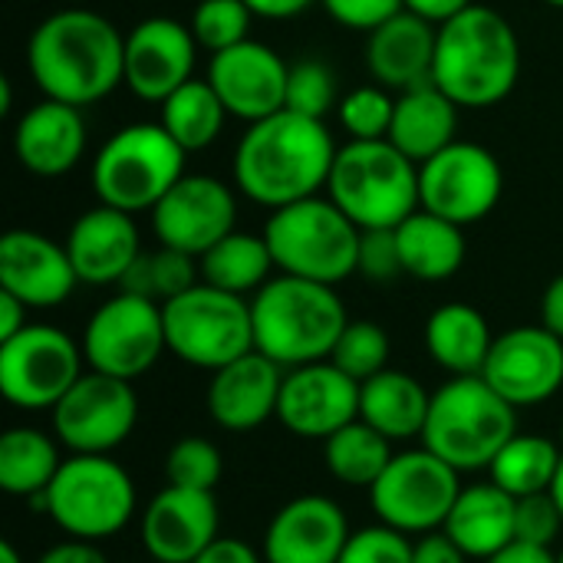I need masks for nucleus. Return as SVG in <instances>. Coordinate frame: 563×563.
Masks as SVG:
<instances>
[{"label": "nucleus", "instance_id": "44", "mask_svg": "<svg viewBox=\"0 0 563 563\" xmlns=\"http://www.w3.org/2000/svg\"><path fill=\"white\" fill-rule=\"evenodd\" d=\"M340 563H412V541L389 525L360 528L350 534Z\"/></svg>", "mask_w": 563, "mask_h": 563}, {"label": "nucleus", "instance_id": "49", "mask_svg": "<svg viewBox=\"0 0 563 563\" xmlns=\"http://www.w3.org/2000/svg\"><path fill=\"white\" fill-rule=\"evenodd\" d=\"M191 563H264V558L241 538H218Z\"/></svg>", "mask_w": 563, "mask_h": 563}, {"label": "nucleus", "instance_id": "61", "mask_svg": "<svg viewBox=\"0 0 563 563\" xmlns=\"http://www.w3.org/2000/svg\"><path fill=\"white\" fill-rule=\"evenodd\" d=\"M561 445H563V426H561Z\"/></svg>", "mask_w": 563, "mask_h": 563}, {"label": "nucleus", "instance_id": "51", "mask_svg": "<svg viewBox=\"0 0 563 563\" xmlns=\"http://www.w3.org/2000/svg\"><path fill=\"white\" fill-rule=\"evenodd\" d=\"M402 3H406L409 13H416V16H422V20H429L435 26H442L452 16L465 13L475 0H402Z\"/></svg>", "mask_w": 563, "mask_h": 563}, {"label": "nucleus", "instance_id": "8", "mask_svg": "<svg viewBox=\"0 0 563 563\" xmlns=\"http://www.w3.org/2000/svg\"><path fill=\"white\" fill-rule=\"evenodd\" d=\"M185 148L162 122H132L112 132L89 168L99 205L139 214L152 211L185 175Z\"/></svg>", "mask_w": 563, "mask_h": 563}, {"label": "nucleus", "instance_id": "26", "mask_svg": "<svg viewBox=\"0 0 563 563\" xmlns=\"http://www.w3.org/2000/svg\"><path fill=\"white\" fill-rule=\"evenodd\" d=\"M13 155L16 162L40 175L59 178L79 165L86 155V119L79 106L59 99H40L13 125Z\"/></svg>", "mask_w": 563, "mask_h": 563}, {"label": "nucleus", "instance_id": "15", "mask_svg": "<svg viewBox=\"0 0 563 563\" xmlns=\"http://www.w3.org/2000/svg\"><path fill=\"white\" fill-rule=\"evenodd\" d=\"M505 191L501 162L478 142H452L419 165V201L426 211L455 221H485Z\"/></svg>", "mask_w": 563, "mask_h": 563}, {"label": "nucleus", "instance_id": "30", "mask_svg": "<svg viewBox=\"0 0 563 563\" xmlns=\"http://www.w3.org/2000/svg\"><path fill=\"white\" fill-rule=\"evenodd\" d=\"M432 409V393L402 369H383L360 383V419L383 432L389 442L422 439Z\"/></svg>", "mask_w": 563, "mask_h": 563}, {"label": "nucleus", "instance_id": "10", "mask_svg": "<svg viewBox=\"0 0 563 563\" xmlns=\"http://www.w3.org/2000/svg\"><path fill=\"white\" fill-rule=\"evenodd\" d=\"M165 343L175 360L195 369H221L254 350L251 300L198 280L162 303Z\"/></svg>", "mask_w": 563, "mask_h": 563}, {"label": "nucleus", "instance_id": "27", "mask_svg": "<svg viewBox=\"0 0 563 563\" xmlns=\"http://www.w3.org/2000/svg\"><path fill=\"white\" fill-rule=\"evenodd\" d=\"M435 40H439L435 23L409 10H399L396 16H389L386 23L366 33V46H363L366 69L379 86L393 92H406L432 79Z\"/></svg>", "mask_w": 563, "mask_h": 563}, {"label": "nucleus", "instance_id": "25", "mask_svg": "<svg viewBox=\"0 0 563 563\" xmlns=\"http://www.w3.org/2000/svg\"><path fill=\"white\" fill-rule=\"evenodd\" d=\"M63 244L79 274V284L89 287H109V284L119 287L129 267L142 254V234L135 214L109 205H96L82 211L69 224Z\"/></svg>", "mask_w": 563, "mask_h": 563}, {"label": "nucleus", "instance_id": "36", "mask_svg": "<svg viewBox=\"0 0 563 563\" xmlns=\"http://www.w3.org/2000/svg\"><path fill=\"white\" fill-rule=\"evenodd\" d=\"M393 445L396 442H389L383 432H376L373 426L356 419L323 442V462H327V472L340 485L369 492L379 482V475L386 472V465L393 462V455H396Z\"/></svg>", "mask_w": 563, "mask_h": 563}, {"label": "nucleus", "instance_id": "34", "mask_svg": "<svg viewBox=\"0 0 563 563\" xmlns=\"http://www.w3.org/2000/svg\"><path fill=\"white\" fill-rule=\"evenodd\" d=\"M198 267L205 284L238 297L257 294L277 271L264 234L247 231H231L228 238H221L211 251L198 257Z\"/></svg>", "mask_w": 563, "mask_h": 563}, {"label": "nucleus", "instance_id": "42", "mask_svg": "<svg viewBox=\"0 0 563 563\" xmlns=\"http://www.w3.org/2000/svg\"><path fill=\"white\" fill-rule=\"evenodd\" d=\"M224 459L214 442L208 439H178L168 455H165V482L175 488H198V492H214L221 482Z\"/></svg>", "mask_w": 563, "mask_h": 563}, {"label": "nucleus", "instance_id": "37", "mask_svg": "<svg viewBox=\"0 0 563 563\" xmlns=\"http://www.w3.org/2000/svg\"><path fill=\"white\" fill-rule=\"evenodd\" d=\"M563 452L548 435H525L518 432L492 462L488 475L498 488H505L511 498H531L551 492Z\"/></svg>", "mask_w": 563, "mask_h": 563}, {"label": "nucleus", "instance_id": "32", "mask_svg": "<svg viewBox=\"0 0 563 563\" xmlns=\"http://www.w3.org/2000/svg\"><path fill=\"white\" fill-rule=\"evenodd\" d=\"M396 238H399L402 271L416 280H426V284H439V280L455 277L465 264V254H468L462 224L445 221L426 208L409 214L396 228Z\"/></svg>", "mask_w": 563, "mask_h": 563}, {"label": "nucleus", "instance_id": "31", "mask_svg": "<svg viewBox=\"0 0 563 563\" xmlns=\"http://www.w3.org/2000/svg\"><path fill=\"white\" fill-rule=\"evenodd\" d=\"M492 343V327L472 303H442L426 320V350L449 376H482Z\"/></svg>", "mask_w": 563, "mask_h": 563}, {"label": "nucleus", "instance_id": "21", "mask_svg": "<svg viewBox=\"0 0 563 563\" xmlns=\"http://www.w3.org/2000/svg\"><path fill=\"white\" fill-rule=\"evenodd\" d=\"M221 515L214 492L162 488L139 518V538L155 563H191L211 541H218Z\"/></svg>", "mask_w": 563, "mask_h": 563}, {"label": "nucleus", "instance_id": "41", "mask_svg": "<svg viewBox=\"0 0 563 563\" xmlns=\"http://www.w3.org/2000/svg\"><path fill=\"white\" fill-rule=\"evenodd\" d=\"M254 10L244 0H201L188 20L195 40L208 53H221L251 40Z\"/></svg>", "mask_w": 563, "mask_h": 563}, {"label": "nucleus", "instance_id": "22", "mask_svg": "<svg viewBox=\"0 0 563 563\" xmlns=\"http://www.w3.org/2000/svg\"><path fill=\"white\" fill-rule=\"evenodd\" d=\"M76 284L79 274L66 244L30 228H13L0 238V290L13 294L30 310L66 303Z\"/></svg>", "mask_w": 563, "mask_h": 563}, {"label": "nucleus", "instance_id": "54", "mask_svg": "<svg viewBox=\"0 0 563 563\" xmlns=\"http://www.w3.org/2000/svg\"><path fill=\"white\" fill-rule=\"evenodd\" d=\"M541 323L563 340V274H558L541 297Z\"/></svg>", "mask_w": 563, "mask_h": 563}, {"label": "nucleus", "instance_id": "17", "mask_svg": "<svg viewBox=\"0 0 563 563\" xmlns=\"http://www.w3.org/2000/svg\"><path fill=\"white\" fill-rule=\"evenodd\" d=\"M482 376L515 409L541 406L563 389V340L544 323L505 330L495 336Z\"/></svg>", "mask_w": 563, "mask_h": 563}, {"label": "nucleus", "instance_id": "20", "mask_svg": "<svg viewBox=\"0 0 563 563\" xmlns=\"http://www.w3.org/2000/svg\"><path fill=\"white\" fill-rule=\"evenodd\" d=\"M198 40L175 16H145L125 33V89L142 102H165L195 79Z\"/></svg>", "mask_w": 563, "mask_h": 563}, {"label": "nucleus", "instance_id": "33", "mask_svg": "<svg viewBox=\"0 0 563 563\" xmlns=\"http://www.w3.org/2000/svg\"><path fill=\"white\" fill-rule=\"evenodd\" d=\"M63 462L59 439L33 426H13L0 435V488L10 498H40Z\"/></svg>", "mask_w": 563, "mask_h": 563}, {"label": "nucleus", "instance_id": "13", "mask_svg": "<svg viewBox=\"0 0 563 563\" xmlns=\"http://www.w3.org/2000/svg\"><path fill=\"white\" fill-rule=\"evenodd\" d=\"M162 353H168L162 303L148 297L119 290L86 320L82 356L96 373L135 383L162 360Z\"/></svg>", "mask_w": 563, "mask_h": 563}, {"label": "nucleus", "instance_id": "5", "mask_svg": "<svg viewBox=\"0 0 563 563\" xmlns=\"http://www.w3.org/2000/svg\"><path fill=\"white\" fill-rule=\"evenodd\" d=\"M518 435V409L485 376H449L432 393L422 445L455 472H488L495 455Z\"/></svg>", "mask_w": 563, "mask_h": 563}, {"label": "nucleus", "instance_id": "38", "mask_svg": "<svg viewBox=\"0 0 563 563\" xmlns=\"http://www.w3.org/2000/svg\"><path fill=\"white\" fill-rule=\"evenodd\" d=\"M198 280H201L198 257L158 244L155 251H142L139 254V261L122 277L119 290L135 294V297H148L155 303H168L172 297L191 290Z\"/></svg>", "mask_w": 563, "mask_h": 563}, {"label": "nucleus", "instance_id": "19", "mask_svg": "<svg viewBox=\"0 0 563 563\" xmlns=\"http://www.w3.org/2000/svg\"><path fill=\"white\" fill-rule=\"evenodd\" d=\"M205 79L224 102L228 115L247 125L287 109L290 63L267 43L244 40L238 46L211 53Z\"/></svg>", "mask_w": 563, "mask_h": 563}, {"label": "nucleus", "instance_id": "40", "mask_svg": "<svg viewBox=\"0 0 563 563\" xmlns=\"http://www.w3.org/2000/svg\"><path fill=\"white\" fill-rule=\"evenodd\" d=\"M340 125L353 142H373V139H389L393 115H396V96L393 89L369 82L350 89L340 106H336Z\"/></svg>", "mask_w": 563, "mask_h": 563}, {"label": "nucleus", "instance_id": "35", "mask_svg": "<svg viewBox=\"0 0 563 563\" xmlns=\"http://www.w3.org/2000/svg\"><path fill=\"white\" fill-rule=\"evenodd\" d=\"M228 119L231 115L208 79H188L165 102H158V122L185 152L208 148Z\"/></svg>", "mask_w": 563, "mask_h": 563}, {"label": "nucleus", "instance_id": "29", "mask_svg": "<svg viewBox=\"0 0 563 563\" xmlns=\"http://www.w3.org/2000/svg\"><path fill=\"white\" fill-rule=\"evenodd\" d=\"M459 106L429 79L396 96V115L389 129V142L406 152L412 162H426L445 145L455 142Z\"/></svg>", "mask_w": 563, "mask_h": 563}, {"label": "nucleus", "instance_id": "24", "mask_svg": "<svg viewBox=\"0 0 563 563\" xmlns=\"http://www.w3.org/2000/svg\"><path fill=\"white\" fill-rule=\"evenodd\" d=\"M284 373V366L257 350L214 369L205 393L211 422L224 432H254L264 422L277 419Z\"/></svg>", "mask_w": 563, "mask_h": 563}, {"label": "nucleus", "instance_id": "60", "mask_svg": "<svg viewBox=\"0 0 563 563\" xmlns=\"http://www.w3.org/2000/svg\"><path fill=\"white\" fill-rule=\"evenodd\" d=\"M558 563H563V548H561V554H558Z\"/></svg>", "mask_w": 563, "mask_h": 563}, {"label": "nucleus", "instance_id": "50", "mask_svg": "<svg viewBox=\"0 0 563 563\" xmlns=\"http://www.w3.org/2000/svg\"><path fill=\"white\" fill-rule=\"evenodd\" d=\"M36 563H109L106 561V554L92 544V541H76V538H69V541H63V544H53V548H46Z\"/></svg>", "mask_w": 563, "mask_h": 563}, {"label": "nucleus", "instance_id": "6", "mask_svg": "<svg viewBox=\"0 0 563 563\" xmlns=\"http://www.w3.org/2000/svg\"><path fill=\"white\" fill-rule=\"evenodd\" d=\"M327 195L360 228H399L422 208L419 201V162L399 152L389 139L346 142L336 148Z\"/></svg>", "mask_w": 563, "mask_h": 563}, {"label": "nucleus", "instance_id": "14", "mask_svg": "<svg viewBox=\"0 0 563 563\" xmlns=\"http://www.w3.org/2000/svg\"><path fill=\"white\" fill-rule=\"evenodd\" d=\"M53 435L69 455H112L139 422V396L129 379L82 373L49 409Z\"/></svg>", "mask_w": 563, "mask_h": 563}, {"label": "nucleus", "instance_id": "59", "mask_svg": "<svg viewBox=\"0 0 563 563\" xmlns=\"http://www.w3.org/2000/svg\"><path fill=\"white\" fill-rule=\"evenodd\" d=\"M548 7H554V10H563V0H544Z\"/></svg>", "mask_w": 563, "mask_h": 563}, {"label": "nucleus", "instance_id": "52", "mask_svg": "<svg viewBox=\"0 0 563 563\" xmlns=\"http://www.w3.org/2000/svg\"><path fill=\"white\" fill-rule=\"evenodd\" d=\"M485 563H558V554L551 548H541V544L511 541L505 551H498L495 558H488Z\"/></svg>", "mask_w": 563, "mask_h": 563}, {"label": "nucleus", "instance_id": "48", "mask_svg": "<svg viewBox=\"0 0 563 563\" xmlns=\"http://www.w3.org/2000/svg\"><path fill=\"white\" fill-rule=\"evenodd\" d=\"M472 558L445 534V531H432L422 534L412 544V563H468Z\"/></svg>", "mask_w": 563, "mask_h": 563}, {"label": "nucleus", "instance_id": "46", "mask_svg": "<svg viewBox=\"0 0 563 563\" xmlns=\"http://www.w3.org/2000/svg\"><path fill=\"white\" fill-rule=\"evenodd\" d=\"M563 528V515L558 501L551 498V492L544 495H531V498H518V515H515V541H528V544H541V548H554L558 534Z\"/></svg>", "mask_w": 563, "mask_h": 563}, {"label": "nucleus", "instance_id": "53", "mask_svg": "<svg viewBox=\"0 0 563 563\" xmlns=\"http://www.w3.org/2000/svg\"><path fill=\"white\" fill-rule=\"evenodd\" d=\"M244 3L254 10V16H264V20H290V16L307 13L320 0H244Z\"/></svg>", "mask_w": 563, "mask_h": 563}, {"label": "nucleus", "instance_id": "16", "mask_svg": "<svg viewBox=\"0 0 563 563\" xmlns=\"http://www.w3.org/2000/svg\"><path fill=\"white\" fill-rule=\"evenodd\" d=\"M148 214L158 244L201 257L238 231V195L214 175L185 172Z\"/></svg>", "mask_w": 563, "mask_h": 563}, {"label": "nucleus", "instance_id": "47", "mask_svg": "<svg viewBox=\"0 0 563 563\" xmlns=\"http://www.w3.org/2000/svg\"><path fill=\"white\" fill-rule=\"evenodd\" d=\"M320 7L330 13V20L356 33H369L399 10H406L402 0H320Z\"/></svg>", "mask_w": 563, "mask_h": 563}, {"label": "nucleus", "instance_id": "56", "mask_svg": "<svg viewBox=\"0 0 563 563\" xmlns=\"http://www.w3.org/2000/svg\"><path fill=\"white\" fill-rule=\"evenodd\" d=\"M13 109V86L10 76H0V115H7Z\"/></svg>", "mask_w": 563, "mask_h": 563}, {"label": "nucleus", "instance_id": "3", "mask_svg": "<svg viewBox=\"0 0 563 563\" xmlns=\"http://www.w3.org/2000/svg\"><path fill=\"white\" fill-rule=\"evenodd\" d=\"M521 76V40L505 13L472 3L439 26L432 82L459 109H492Z\"/></svg>", "mask_w": 563, "mask_h": 563}, {"label": "nucleus", "instance_id": "45", "mask_svg": "<svg viewBox=\"0 0 563 563\" xmlns=\"http://www.w3.org/2000/svg\"><path fill=\"white\" fill-rule=\"evenodd\" d=\"M356 274L373 284H389L402 271L399 238L396 228H373L360 234V254H356Z\"/></svg>", "mask_w": 563, "mask_h": 563}, {"label": "nucleus", "instance_id": "57", "mask_svg": "<svg viewBox=\"0 0 563 563\" xmlns=\"http://www.w3.org/2000/svg\"><path fill=\"white\" fill-rule=\"evenodd\" d=\"M0 563H23L20 551L13 548V541H0Z\"/></svg>", "mask_w": 563, "mask_h": 563}, {"label": "nucleus", "instance_id": "58", "mask_svg": "<svg viewBox=\"0 0 563 563\" xmlns=\"http://www.w3.org/2000/svg\"><path fill=\"white\" fill-rule=\"evenodd\" d=\"M551 498L558 501V508H561V515H563V462H561V468H558V478H554V485H551Z\"/></svg>", "mask_w": 563, "mask_h": 563}, {"label": "nucleus", "instance_id": "43", "mask_svg": "<svg viewBox=\"0 0 563 563\" xmlns=\"http://www.w3.org/2000/svg\"><path fill=\"white\" fill-rule=\"evenodd\" d=\"M340 106V82L336 73L323 59H297L290 63L287 79V109L313 119H327Z\"/></svg>", "mask_w": 563, "mask_h": 563}, {"label": "nucleus", "instance_id": "18", "mask_svg": "<svg viewBox=\"0 0 563 563\" xmlns=\"http://www.w3.org/2000/svg\"><path fill=\"white\" fill-rule=\"evenodd\" d=\"M360 419V383L336 363L320 360L284 373L277 422L307 442H327Z\"/></svg>", "mask_w": 563, "mask_h": 563}, {"label": "nucleus", "instance_id": "55", "mask_svg": "<svg viewBox=\"0 0 563 563\" xmlns=\"http://www.w3.org/2000/svg\"><path fill=\"white\" fill-rule=\"evenodd\" d=\"M26 310L30 307L23 300H16L13 294L0 290V343L10 340V336H16L26 327Z\"/></svg>", "mask_w": 563, "mask_h": 563}, {"label": "nucleus", "instance_id": "4", "mask_svg": "<svg viewBox=\"0 0 563 563\" xmlns=\"http://www.w3.org/2000/svg\"><path fill=\"white\" fill-rule=\"evenodd\" d=\"M254 350L294 369L330 360L350 323L346 303L330 284L277 274L251 297Z\"/></svg>", "mask_w": 563, "mask_h": 563}, {"label": "nucleus", "instance_id": "1", "mask_svg": "<svg viewBox=\"0 0 563 563\" xmlns=\"http://www.w3.org/2000/svg\"><path fill=\"white\" fill-rule=\"evenodd\" d=\"M26 73L46 99L86 109L125 82V33L89 7L53 10L26 40Z\"/></svg>", "mask_w": 563, "mask_h": 563}, {"label": "nucleus", "instance_id": "9", "mask_svg": "<svg viewBox=\"0 0 563 563\" xmlns=\"http://www.w3.org/2000/svg\"><path fill=\"white\" fill-rule=\"evenodd\" d=\"M135 482L112 455H69L33 505L76 541L115 538L135 515Z\"/></svg>", "mask_w": 563, "mask_h": 563}, {"label": "nucleus", "instance_id": "12", "mask_svg": "<svg viewBox=\"0 0 563 563\" xmlns=\"http://www.w3.org/2000/svg\"><path fill=\"white\" fill-rule=\"evenodd\" d=\"M82 343L49 323H26L0 343V396L26 412L53 409L82 376Z\"/></svg>", "mask_w": 563, "mask_h": 563}, {"label": "nucleus", "instance_id": "39", "mask_svg": "<svg viewBox=\"0 0 563 563\" xmlns=\"http://www.w3.org/2000/svg\"><path fill=\"white\" fill-rule=\"evenodd\" d=\"M389 333L373 323V320H350L346 330L340 333L330 363H336L346 376L356 383L373 379L376 373L389 369Z\"/></svg>", "mask_w": 563, "mask_h": 563}, {"label": "nucleus", "instance_id": "28", "mask_svg": "<svg viewBox=\"0 0 563 563\" xmlns=\"http://www.w3.org/2000/svg\"><path fill=\"white\" fill-rule=\"evenodd\" d=\"M515 515L518 498H511L495 482L462 485L452 515L445 521V534L475 561H488L515 541Z\"/></svg>", "mask_w": 563, "mask_h": 563}, {"label": "nucleus", "instance_id": "11", "mask_svg": "<svg viewBox=\"0 0 563 563\" xmlns=\"http://www.w3.org/2000/svg\"><path fill=\"white\" fill-rule=\"evenodd\" d=\"M459 475L462 472H455L426 445L406 449L393 455L379 482L369 488V505L379 525H389L409 538H422L445 528L452 505L462 492Z\"/></svg>", "mask_w": 563, "mask_h": 563}, {"label": "nucleus", "instance_id": "7", "mask_svg": "<svg viewBox=\"0 0 563 563\" xmlns=\"http://www.w3.org/2000/svg\"><path fill=\"white\" fill-rule=\"evenodd\" d=\"M360 228L336 208L330 195H310L267 214L264 241L280 274L343 284L356 274Z\"/></svg>", "mask_w": 563, "mask_h": 563}, {"label": "nucleus", "instance_id": "23", "mask_svg": "<svg viewBox=\"0 0 563 563\" xmlns=\"http://www.w3.org/2000/svg\"><path fill=\"white\" fill-rule=\"evenodd\" d=\"M350 534V518L333 498L300 495L271 518L264 563H340Z\"/></svg>", "mask_w": 563, "mask_h": 563}, {"label": "nucleus", "instance_id": "2", "mask_svg": "<svg viewBox=\"0 0 563 563\" xmlns=\"http://www.w3.org/2000/svg\"><path fill=\"white\" fill-rule=\"evenodd\" d=\"M336 148L323 119L280 109L251 122L238 139L231 162L234 185L247 201L277 211L327 188Z\"/></svg>", "mask_w": 563, "mask_h": 563}]
</instances>
